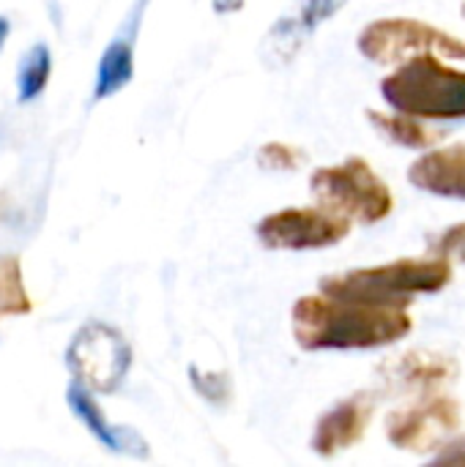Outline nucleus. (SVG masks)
<instances>
[{"label": "nucleus", "instance_id": "8", "mask_svg": "<svg viewBox=\"0 0 465 467\" xmlns=\"http://www.w3.org/2000/svg\"><path fill=\"white\" fill-rule=\"evenodd\" d=\"M460 427V408L449 397H425L386 419V438L403 451H433Z\"/></svg>", "mask_w": 465, "mask_h": 467}, {"label": "nucleus", "instance_id": "5", "mask_svg": "<svg viewBox=\"0 0 465 467\" xmlns=\"http://www.w3.org/2000/svg\"><path fill=\"white\" fill-rule=\"evenodd\" d=\"M66 367L88 391L112 394L132 369V348L112 326L88 323L66 348Z\"/></svg>", "mask_w": 465, "mask_h": 467}, {"label": "nucleus", "instance_id": "21", "mask_svg": "<svg viewBox=\"0 0 465 467\" xmlns=\"http://www.w3.org/2000/svg\"><path fill=\"white\" fill-rule=\"evenodd\" d=\"M244 8V0H214V11L217 14H236Z\"/></svg>", "mask_w": 465, "mask_h": 467}, {"label": "nucleus", "instance_id": "4", "mask_svg": "<svg viewBox=\"0 0 465 467\" xmlns=\"http://www.w3.org/2000/svg\"><path fill=\"white\" fill-rule=\"evenodd\" d=\"M310 189L323 208L359 224L384 222L395 208L392 192L384 178L359 156L345 159L334 167L315 170Z\"/></svg>", "mask_w": 465, "mask_h": 467}, {"label": "nucleus", "instance_id": "16", "mask_svg": "<svg viewBox=\"0 0 465 467\" xmlns=\"http://www.w3.org/2000/svg\"><path fill=\"white\" fill-rule=\"evenodd\" d=\"M30 309H33V301L25 290L19 257L16 254L0 257V320L30 315Z\"/></svg>", "mask_w": 465, "mask_h": 467}, {"label": "nucleus", "instance_id": "17", "mask_svg": "<svg viewBox=\"0 0 465 467\" xmlns=\"http://www.w3.org/2000/svg\"><path fill=\"white\" fill-rule=\"evenodd\" d=\"M49 71H52V55L47 44H36L27 49V55L19 63V74H16V90H19V101H33L49 82Z\"/></svg>", "mask_w": 465, "mask_h": 467}, {"label": "nucleus", "instance_id": "2", "mask_svg": "<svg viewBox=\"0 0 465 467\" xmlns=\"http://www.w3.org/2000/svg\"><path fill=\"white\" fill-rule=\"evenodd\" d=\"M452 279L449 257H425V260H395L375 268H356L340 276H326L321 293L348 301L367 304H392L408 306L417 296H433L444 290Z\"/></svg>", "mask_w": 465, "mask_h": 467}, {"label": "nucleus", "instance_id": "23", "mask_svg": "<svg viewBox=\"0 0 465 467\" xmlns=\"http://www.w3.org/2000/svg\"><path fill=\"white\" fill-rule=\"evenodd\" d=\"M463 16H465V3H463Z\"/></svg>", "mask_w": 465, "mask_h": 467}, {"label": "nucleus", "instance_id": "19", "mask_svg": "<svg viewBox=\"0 0 465 467\" xmlns=\"http://www.w3.org/2000/svg\"><path fill=\"white\" fill-rule=\"evenodd\" d=\"M439 254L455 257V260L465 263V222L463 224H455L452 230H447V233L439 238Z\"/></svg>", "mask_w": 465, "mask_h": 467}, {"label": "nucleus", "instance_id": "13", "mask_svg": "<svg viewBox=\"0 0 465 467\" xmlns=\"http://www.w3.org/2000/svg\"><path fill=\"white\" fill-rule=\"evenodd\" d=\"M348 0H301L299 5V14L296 16H285L280 19L274 27H271V36H269V47L274 52H280L282 57H291L301 41L326 19H332Z\"/></svg>", "mask_w": 465, "mask_h": 467}, {"label": "nucleus", "instance_id": "12", "mask_svg": "<svg viewBox=\"0 0 465 467\" xmlns=\"http://www.w3.org/2000/svg\"><path fill=\"white\" fill-rule=\"evenodd\" d=\"M386 375V380L392 383H400L403 389H414V391H430L447 380L455 378L458 367L452 358L447 356H439V353H406L400 356L397 361L386 364L381 369Z\"/></svg>", "mask_w": 465, "mask_h": 467}, {"label": "nucleus", "instance_id": "18", "mask_svg": "<svg viewBox=\"0 0 465 467\" xmlns=\"http://www.w3.org/2000/svg\"><path fill=\"white\" fill-rule=\"evenodd\" d=\"M258 161L266 170H299L304 161V153L285 142H269L258 150Z\"/></svg>", "mask_w": 465, "mask_h": 467}, {"label": "nucleus", "instance_id": "1", "mask_svg": "<svg viewBox=\"0 0 465 467\" xmlns=\"http://www.w3.org/2000/svg\"><path fill=\"white\" fill-rule=\"evenodd\" d=\"M291 328L304 350H370L400 342L414 328L406 306L304 296L293 304Z\"/></svg>", "mask_w": 465, "mask_h": 467}, {"label": "nucleus", "instance_id": "22", "mask_svg": "<svg viewBox=\"0 0 465 467\" xmlns=\"http://www.w3.org/2000/svg\"><path fill=\"white\" fill-rule=\"evenodd\" d=\"M8 30H11L8 19H5V16H0V47H3V44H5V38H8Z\"/></svg>", "mask_w": 465, "mask_h": 467}, {"label": "nucleus", "instance_id": "11", "mask_svg": "<svg viewBox=\"0 0 465 467\" xmlns=\"http://www.w3.org/2000/svg\"><path fill=\"white\" fill-rule=\"evenodd\" d=\"M66 402H69L71 413L79 419V424H82L104 449H110V451H115V454H134V457H145V454H148V446H145V441H143L137 432H132V430H126V427H112V424L107 421V416L99 410V405L93 402L90 391H88L82 383L69 386Z\"/></svg>", "mask_w": 465, "mask_h": 467}, {"label": "nucleus", "instance_id": "10", "mask_svg": "<svg viewBox=\"0 0 465 467\" xmlns=\"http://www.w3.org/2000/svg\"><path fill=\"white\" fill-rule=\"evenodd\" d=\"M408 181L436 197L465 200V142L425 153L411 164Z\"/></svg>", "mask_w": 465, "mask_h": 467}, {"label": "nucleus", "instance_id": "20", "mask_svg": "<svg viewBox=\"0 0 465 467\" xmlns=\"http://www.w3.org/2000/svg\"><path fill=\"white\" fill-rule=\"evenodd\" d=\"M433 462L436 465H465V438H458L452 443H444Z\"/></svg>", "mask_w": 465, "mask_h": 467}, {"label": "nucleus", "instance_id": "24", "mask_svg": "<svg viewBox=\"0 0 465 467\" xmlns=\"http://www.w3.org/2000/svg\"><path fill=\"white\" fill-rule=\"evenodd\" d=\"M0 200H3V194H0Z\"/></svg>", "mask_w": 465, "mask_h": 467}, {"label": "nucleus", "instance_id": "14", "mask_svg": "<svg viewBox=\"0 0 465 467\" xmlns=\"http://www.w3.org/2000/svg\"><path fill=\"white\" fill-rule=\"evenodd\" d=\"M134 77V52H132V41L129 38H115L110 41V47L104 49L99 68H96V88L93 96L96 99H107L112 93H118L121 88H126Z\"/></svg>", "mask_w": 465, "mask_h": 467}, {"label": "nucleus", "instance_id": "15", "mask_svg": "<svg viewBox=\"0 0 465 467\" xmlns=\"http://www.w3.org/2000/svg\"><path fill=\"white\" fill-rule=\"evenodd\" d=\"M370 123L395 145H403V148H430L439 134H433L430 129H425L414 115H406V112H395V115H386V112H367Z\"/></svg>", "mask_w": 465, "mask_h": 467}, {"label": "nucleus", "instance_id": "9", "mask_svg": "<svg viewBox=\"0 0 465 467\" xmlns=\"http://www.w3.org/2000/svg\"><path fill=\"white\" fill-rule=\"evenodd\" d=\"M370 416H373V400L367 394H356V397L334 405L329 413H323L318 419V427L312 435L315 454L334 457V454L356 446L367 432Z\"/></svg>", "mask_w": 465, "mask_h": 467}, {"label": "nucleus", "instance_id": "7", "mask_svg": "<svg viewBox=\"0 0 465 467\" xmlns=\"http://www.w3.org/2000/svg\"><path fill=\"white\" fill-rule=\"evenodd\" d=\"M351 233V222L323 205L318 208H285L258 222V238L266 249H326L340 244Z\"/></svg>", "mask_w": 465, "mask_h": 467}, {"label": "nucleus", "instance_id": "6", "mask_svg": "<svg viewBox=\"0 0 465 467\" xmlns=\"http://www.w3.org/2000/svg\"><path fill=\"white\" fill-rule=\"evenodd\" d=\"M359 52L373 63H406L425 52H441V57L465 60V41L455 38L419 19H375L359 36Z\"/></svg>", "mask_w": 465, "mask_h": 467}, {"label": "nucleus", "instance_id": "3", "mask_svg": "<svg viewBox=\"0 0 465 467\" xmlns=\"http://www.w3.org/2000/svg\"><path fill=\"white\" fill-rule=\"evenodd\" d=\"M381 96L395 112L419 120H458L465 118V71L425 52L389 74L381 82Z\"/></svg>", "mask_w": 465, "mask_h": 467}]
</instances>
